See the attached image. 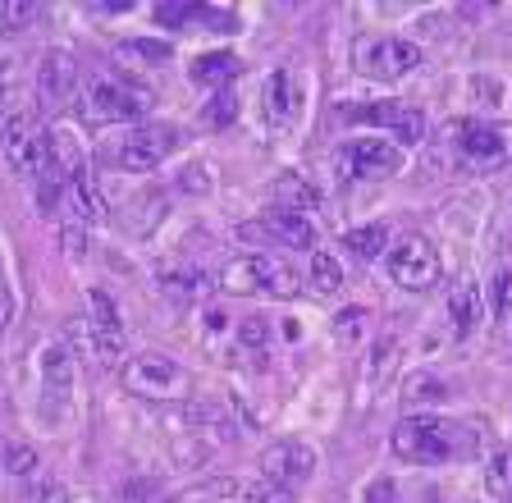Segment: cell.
Returning <instances> with one entry per match:
<instances>
[{"label": "cell", "mask_w": 512, "mask_h": 503, "mask_svg": "<svg viewBox=\"0 0 512 503\" xmlns=\"http://www.w3.org/2000/svg\"><path fill=\"white\" fill-rule=\"evenodd\" d=\"M394 453L403 462H421V467H435V462H453L471 449L467 426L444 417H403L389 435Z\"/></svg>", "instance_id": "cell-1"}, {"label": "cell", "mask_w": 512, "mask_h": 503, "mask_svg": "<svg viewBox=\"0 0 512 503\" xmlns=\"http://www.w3.org/2000/svg\"><path fill=\"white\" fill-rule=\"evenodd\" d=\"M220 293H266V298H298V275L284 266L270 252H247V257H234L229 266H220L215 275Z\"/></svg>", "instance_id": "cell-2"}, {"label": "cell", "mask_w": 512, "mask_h": 503, "mask_svg": "<svg viewBox=\"0 0 512 503\" xmlns=\"http://www.w3.org/2000/svg\"><path fill=\"white\" fill-rule=\"evenodd\" d=\"M147 110H151V92L124 83V78L96 74L83 87V115L92 124H138V119H147Z\"/></svg>", "instance_id": "cell-3"}, {"label": "cell", "mask_w": 512, "mask_h": 503, "mask_svg": "<svg viewBox=\"0 0 512 503\" xmlns=\"http://www.w3.org/2000/svg\"><path fill=\"white\" fill-rule=\"evenodd\" d=\"M119 380H124L128 394L156 398V403H165V398H183L192 389V375L183 371L174 357H165V353L124 357V366H119Z\"/></svg>", "instance_id": "cell-4"}, {"label": "cell", "mask_w": 512, "mask_h": 503, "mask_svg": "<svg viewBox=\"0 0 512 503\" xmlns=\"http://www.w3.org/2000/svg\"><path fill=\"white\" fill-rule=\"evenodd\" d=\"M453 147L471 170H503L512 161V124H503V119H462V124H453Z\"/></svg>", "instance_id": "cell-5"}, {"label": "cell", "mask_w": 512, "mask_h": 503, "mask_svg": "<svg viewBox=\"0 0 512 503\" xmlns=\"http://www.w3.org/2000/svg\"><path fill=\"white\" fill-rule=\"evenodd\" d=\"M384 261H389V279H394L398 289H407V293L435 289L439 275H444V261H439L435 243L421 238V234H403L398 243H389Z\"/></svg>", "instance_id": "cell-6"}, {"label": "cell", "mask_w": 512, "mask_h": 503, "mask_svg": "<svg viewBox=\"0 0 512 503\" xmlns=\"http://www.w3.org/2000/svg\"><path fill=\"white\" fill-rule=\"evenodd\" d=\"M334 179L339 183H357V179H389V174L403 170V147L384 138H357L343 142L330 156Z\"/></svg>", "instance_id": "cell-7"}, {"label": "cell", "mask_w": 512, "mask_h": 503, "mask_svg": "<svg viewBox=\"0 0 512 503\" xmlns=\"http://www.w3.org/2000/svg\"><path fill=\"white\" fill-rule=\"evenodd\" d=\"M352 65L357 74L380 78V83H398L407 78L416 65H421V46L403 42V37H362L352 46Z\"/></svg>", "instance_id": "cell-8"}, {"label": "cell", "mask_w": 512, "mask_h": 503, "mask_svg": "<svg viewBox=\"0 0 512 503\" xmlns=\"http://www.w3.org/2000/svg\"><path fill=\"white\" fill-rule=\"evenodd\" d=\"M174 147H179V133H174L170 124H138L128 138H119L115 165L128 174H151L170 161Z\"/></svg>", "instance_id": "cell-9"}, {"label": "cell", "mask_w": 512, "mask_h": 503, "mask_svg": "<svg viewBox=\"0 0 512 503\" xmlns=\"http://www.w3.org/2000/svg\"><path fill=\"white\" fill-rule=\"evenodd\" d=\"M0 151H5V165L14 174H42L51 165L46 156V133L32 115H10L5 129H0Z\"/></svg>", "instance_id": "cell-10"}, {"label": "cell", "mask_w": 512, "mask_h": 503, "mask_svg": "<svg viewBox=\"0 0 512 503\" xmlns=\"http://www.w3.org/2000/svg\"><path fill=\"white\" fill-rule=\"evenodd\" d=\"M243 243H275V247H293V252H311L316 247V225L298 211H266L261 220H247L238 225Z\"/></svg>", "instance_id": "cell-11"}, {"label": "cell", "mask_w": 512, "mask_h": 503, "mask_svg": "<svg viewBox=\"0 0 512 503\" xmlns=\"http://www.w3.org/2000/svg\"><path fill=\"white\" fill-rule=\"evenodd\" d=\"M311 471H316V453L302 439H279V444H270L261 453V481H270V485L298 490V485L311 481Z\"/></svg>", "instance_id": "cell-12"}, {"label": "cell", "mask_w": 512, "mask_h": 503, "mask_svg": "<svg viewBox=\"0 0 512 503\" xmlns=\"http://www.w3.org/2000/svg\"><path fill=\"white\" fill-rule=\"evenodd\" d=\"M74 87H78V60L69 51H46L42 65H37V101L42 110H64L74 101Z\"/></svg>", "instance_id": "cell-13"}, {"label": "cell", "mask_w": 512, "mask_h": 503, "mask_svg": "<svg viewBox=\"0 0 512 503\" xmlns=\"http://www.w3.org/2000/svg\"><path fill=\"white\" fill-rule=\"evenodd\" d=\"M87 311H92V321H87V330H92V348L101 362H119L124 357V321H119V307L110 293L92 289L87 293Z\"/></svg>", "instance_id": "cell-14"}, {"label": "cell", "mask_w": 512, "mask_h": 503, "mask_svg": "<svg viewBox=\"0 0 512 503\" xmlns=\"http://www.w3.org/2000/svg\"><path fill=\"white\" fill-rule=\"evenodd\" d=\"M64 202H69V211H74L78 225H106L110 220V206H106V197H101V183H96L92 170H83L78 179H69Z\"/></svg>", "instance_id": "cell-15"}, {"label": "cell", "mask_w": 512, "mask_h": 503, "mask_svg": "<svg viewBox=\"0 0 512 503\" xmlns=\"http://www.w3.org/2000/svg\"><path fill=\"white\" fill-rule=\"evenodd\" d=\"M74 380H78V371H74V353L64 348V343H51L42 353V389L60 403V398H69L74 394Z\"/></svg>", "instance_id": "cell-16"}, {"label": "cell", "mask_w": 512, "mask_h": 503, "mask_svg": "<svg viewBox=\"0 0 512 503\" xmlns=\"http://www.w3.org/2000/svg\"><path fill=\"white\" fill-rule=\"evenodd\" d=\"M160 289H165V298L174 302H197L206 289H211V279L202 275V270L192 266V261H174V266H160Z\"/></svg>", "instance_id": "cell-17"}, {"label": "cell", "mask_w": 512, "mask_h": 503, "mask_svg": "<svg viewBox=\"0 0 512 503\" xmlns=\"http://www.w3.org/2000/svg\"><path fill=\"white\" fill-rule=\"evenodd\" d=\"M302 110V87L298 78L288 74V69H279L275 78L266 83V115L275 119V124H293Z\"/></svg>", "instance_id": "cell-18"}, {"label": "cell", "mask_w": 512, "mask_h": 503, "mask_svg": "<svg viewBox=\"0 0 512 503\" xmlns=\"http://www.w3.org/2000/svg\"><path fill=\"white\" fill-rule=\"evenodd\" d=\"M46 156H51V165L64 174V179H78V174L87 170V156H83V147H78V138L69 129H51L46 133Z\"/></svg>", "instance_id": "cell-19"}, {"label": "cell", "mask_w": 512, "mask_h": 503, "mask_svg": "<svg viewBox=\"0 0 512 503\" xmlns=\"http://www.w3.org/2000/svg\"><path fill=\"white\" fill-rule=\"evenodd\" d=\"M160 23H211L215 33H234V14L215 5H156Z\"/></svg>", "instance_id": "cell-20"}, {"label": "cell", "mask_w": 512, "mask_h": 503, "mask_svg": "<svg viewBox=\"0 0 512 503\" xmlns=\"http://www.w3.org/2000/svg\"><path fill=\"white\" fill-rule=\"evenodd\" d=\"M238 69H243V60H238L234 51H211V55H197V65H192V83L215 87V92H220V83H229V78H238Z\"/></svg>", "instance_id": "cell-21"}, {"label": "cell", "mask_w": 512, "mask_h": 503, "mask_svg": "<svg viewBox=\"0 0 512 503\" xmlns=\"http://www.w3.org/2000/svg\"><path fill=\"white\" fill-rule=\"evenodd\" d=\"M448 316H453V334L458 339H467L471 330H476V321H480V293H476V284H453V293H448Z\"/></svg>", "instance_id": "cell-22"}, {"label": "cell", "mask_w": 512, "mask_h": 503, "mask_svg": "<svg viewBox=\"0 0 512 503\" xmlns=\"http://www.w3.org/2000/svg\"><path fill=\"white\" fill-rule=\"evenodd\" d=\"M275 202H279V211L307 215V211H316V206H320V193L311 188L307 179H298V174H284V179L275 183Z\"/></svg>", "instance_id": "cell-23"}, {"label": "cell", "mask_w": 512, "mask_h": 503, "mask_svg": "<svg viewBox=\"0 0 512 503\" xmlns=\"http://www.w3.org/2000/svg\"><path fill=\"white\" fill-rule=\"evenodd\" d=\"M343 247H348L352 257L375 261L380 252H389V229L384 225H362V229H352V234L343 238Z\"/></svg>", "instance_id": "cell-24"}, {"label": "cell", "mask_w": 512, "mask_h": 503, "mask_svg": "<svg viewBox=\"0 0 512 503\" xmlns=\"http://www.w3.org/2000/svg\"><path fill=\"white\" fill-rule=\"evenodd\" d=\"M220 494H238L243 503H293V490H284V485H270V481H252V485L220 481Z\"/></svg>", "instance_id": "cell-25"}, {"label": "cell", "mask_w": 512, "mask_h": 503, "mask_svg": "<svg viewBox=\"0 0 512 503\" xmlns=\"http://www.w3.org/2000/svg\"><path fill=\"white\" fill-rule=\"evenodd\" d=\"M403 110L407 106H398V101H380V106H348L343 119H348V124H384V129L394 133L398 119H403Z\"/></svg>", "instance_id": "cell-26"}, {"label": "cell", "mask_w": 512, "mask_h": 503, "mask_svg": "<svg viewBox=\"0 0 512 503\" xmlns=\"http://www.w3.org/2000/svg\"><path fill=\"white\" fill-rule=\"evenodd\" d=\"M64 193H69V179H64L55 165H46L42 174H37V211L42 215H55L64 202Z\"/></svg>", "instance_id": "cell-27"}, {"label": "cell", "mask_w": 512, "mask_h": 503, "mask_svg": "<svg viewBox=\"0 0 512 503\" xmlns=\"http://www.w3.org/2000/svg\"><path fill=\"white\" fill-rule=\"evenodd\" d=\"M37 19H42V5H28V0H5V5H0V28H5V33H23V28H32Z\"/></svg>", "instance_id": "cell-28"}, {"label": "cell", "mask_w": 512, "mask_h": 503, "mask_svg": "<svg viewBox=\"0 0 512 503\" xmlns=\"http://www.w3.org/2000/svg\"><path fill=\"white\" fill-rule=\"evenodd\" d=\"M311 279H316L320 293H339L343 289V266L330 252H311Z\"/></svg>", "instance_id": "cell-29"}, {"label": "cell", "mask_w": 512, "mask_h": 503, "mask_svg": "<svg viewBox=\"0 0 512 503\" xmlns=\"http://www.w3.org/2000/svg\"><path fill=\"white\" fill-rule=\"evenodd\" d=\"M234 119H238L234 92H215V97L206 101V110H202V124H206V129H229Z\"/></svg>", "instance_id": "cell-30"}, {"label": "cell", "mask_w": 512, "mask_h": 503, "mask_svg": "<svg viewBox=\"0 0 512 503\" xmlns=\"http://www.w3.org/2000/svg\"><path fill=\"white\" fill-rule=\"evenodd\" d=\"M485 485L494 499H512V453H494L485 467Z\"/></svg>", "instance_id": "cell-31"}, {"label": "cell", "mask_w": 512, "mask_h": 503, "mask_svg": "<svg viewBox=\"0 0 512 503\" xmlns=\"http://www.w3.org/2000/svg\"><path fill=\"white\" fill-rule=\"evenodd\" d=\"M119 55H133V60H151V65H165L174 55L170 42H156V37H138V42H124Z\"/></svg>", "instance_id": "cell-32"}, {"label": "cell", "mask_w": 512, "mask_h": 503, "mask_svg": "<svg viewBox=\"0 0 512 503\" xmlns=\"http://www.w3.org/2000/svg\"><path fill=\"white\" fill-rule=\"evenodd\" d=\"M394 357H398V339H380V343H375L371 371H366V380H371V385H380L384 375L394 371Z\"/></svg>", "instance_id": "cell-33"}, {"label": "cell", "mask_w": 512, "mask_h": 503, "mask_svg": "<svg viewBox=\"0 0 512 503\" xmlns=\"http://www.w3.org/2000/svg\"><path fill=\"white\" fill-rule=\"evenodd\" d=\"M266 339H270V325L261 321V316H252V321H243V353H252V348H256V362H266V357H270Z\"/></svg>", "instance_id": "cell-34"}, {"label": "cell", "mask_w": 512, "mask_h": 503, "mask_svg": "<svg viewBox=\"0 0 512 503\" xmlns=\"http://www.w3.org/2000/svg\"><path fill=\"white\" fill-rule=\"evenodd\" d=\"M366 321H371V316H366L362 307H343V311H339V321H334V334H339L343 343L362 339V334H366Z\"/></svg>", "instance_id": "cell-35"}, {"label": "cell", "mask_w": 512, "mask_h": 503, "mask_svg": "<svg viewBox=\"0 0 512 503\" xmlns=\"http://www.w3.org/2000/svg\"><path fill=\"white\" fill-rule=\"evenodd\" d=\"M403 394L416 398V403H426V398H444V380H435V375H407Z\"/></svg>", "instance_id": "cell-36"}, {"label": "cell", "mask_w": 512, "mask_h": 503, "mask_svg": "<svg viewBox=\"0 0 512 503\" xmlns=\"http://www.w3.org/2000/svg\"><path fill=\"white\" fill-rule=\"evenodd\" d=\"M494 316H499V321L512 316V270H499V275H494Z\"/></svg>", "instance_id": "cell-37"}, {"label": "cell", "mask_w": 512, "mask_h": 503, "mask_svg": "<svg viewBox=\"0 0 512 503\" xmlns=\"http://www.w3.org/2000/svg\"><path fill=\"white\" fill-rule=\"evenodd\" d=\"M32 467H37V449H28V444H10V449H5V471L28 476Z\"/></svg>", "instance_id": "cell-38"}, {"label": "cell", "mask_w": 512, "mask_h": 503, "mask_svg": "<svg viewBox=\"0 0 512 503\" xmlns=\"http://www.w3.org/2000/svg\"><path fill=\"white\" fill-rule=\"evenodd\" d=\"M60 243H64V252H69V257H83V252H87V229L78 225L74 215L60 225Z\"/></svg>", "instance_id": "cell-39"}, {"label": "cell", "mask_w": 512, "mask_h": 503, "mask_svg": "<svg viewBox=\"0 0 512 503\" xmlns=\"http://www.w3.org/2000/svg\"><path fill=\"white\" fill-rule=\"evenodd\" d=\"M10 316H14V293H10V279L0 270V334L10 330Z\"/></svg>", "instance_id": "cell-40"}, {"label": "cell", "mask_w": 512, "mask_h": 503, "mask_svg": "<svg viewBox=\"0 0 512 503\" xmlns=\"http://www.w3.org/2000/svg\"><path fill=\"white\" fill-rule=\"evenodd\" d=\"M10 101H14V65L10 60H0V115H5Z\"/></svg>", "instance_id": "cell-41"}, {"label": "cell", "mask_w": 512, "mask_h": 503, "mask_svg": "<svg viewBox=\"0 0 512 503\" xmlns=\"http://www.w3.org/2000/svg\"><path fill=\"white\" fill-rule=\"evenodd\" d=\"M179 188H188V193H206L211 183H206V170H202V165H188V170H183V179H179Z\"/></svg>", "instance_id": "cell-42"}, {"label": "cell", "mask_w": 512, "mask_h": 503, "mask_svg": "<svg viewBox=\"0 0 512 503\" xmlns=\"http://www.w3.org/2000/svg\"><path fill=\"white\" fill-rule=\"evenodd\" d=\"M362 503H398V490H394V481H375L371 490H366V499Z\"/></svg>", "instance_id": "cell-43"}, {"label": "cell", "mask_w": 512, "mask_h": 503, "mask_svg": "<svg viewBox=\"0 0 512 503\" xmlns=\"http://www.w3.org/2000/svg\"><path fill=\"white\" fill-rule=\"evenodd\" d=\"M42 503H69L64 485H42Z\"/></svg>", "instance_id": "cell-44"}, {"label": "cell", "mask_w": 512, "mask_h": 503, "mask_svg": "<svg viewBox=\"0 0 512 503\" xmlns=\"http://www.w3.org/2000/svg\"><path fill=\"white\" fill-rule=\"evenodd\" d=\"M206 325H211V330H224V325H229V316H224V311H206Z\"/></svg>", "instance_id": "cell-45"}]
</instances>
